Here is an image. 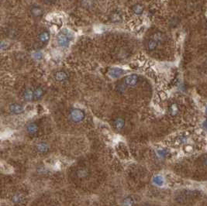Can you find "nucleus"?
Here are the masks:
<instances>
[{
    "instance_id": "24",
    "label": "nucleus",
    "mask_w": 207,
    "mask_h": 206,
    "mask_svg": "<svg viewBox=\"0 0 207 206\" xmlns=\"http://www.w3.org/2000/svg\"><path fill=\"white\" fill-rule=\"evenodd\" d=\"M157 153H158V154H159L160 156H165V155H166V154H167L164 150H158V151H157Z\"/></svg>"
},
{
    "instance_id": "14",
    "label": "nucleus",
    "mask_w": 207,
    "mask_h": 206,
    "mask_svg": "<svg viewBox=\"0 0 207 206\" xmlns=\"http://www.w3.org/2000/svg\"><path fill=\"white\" fill-rule=\"evenodd\" d=\"M23 99L27 102H30L33 99V91L31 89H27L23 94Z\"/></svg>"
},
{
    "instance_id": "27",
    "label": "nucleus",
    "mask_w": 207,
    "mask_h": 206,
    "mask_svg": "<svg viewBox=\"0 0 207 206\" xmlns=\"http://www.w3.org/2000/svg\"><path fill=\"white\" fill-rule=\"evenodd\" d=\"M204 164L207 166V157H206V158L204 160Z\"/></svg>"
},
{
    "instance_id": "11",
    "label": "nucleus",
    "mask_w": 207,
    "mask_h": 206,
    "mask_svg": "<svg viewBox=\"0 0 207 206\" xmlns=\"http://www.w3.org/2000/svg\"><path fill=\"white\" fill-rule=\"evenodd\" d=\"M158 45V43L154 39H150L149 40L147 43H146V47H147V49L149 51H154L155 50L157 47Z\"/></svg>"
},
{
    "instance_id": "6",
    "label": "nucleus",
    "mask_w": 207,
    "mask_h": 206,
    "mask_svg": "<svg viewBox=\"0 0 207 206\" xmlns=\"http://www.w3.org/2000/svg\"><path fill=\"white\" fill-rule=\"evenodd\" d=\"M54 78H55L58 81H64L66 80H68V75L66 72H64L63 71H59L56 72L55 75H54Z\"/></svg>"
},
{
    "instance_id": "1",
    "label": "nucleus",
    "mask_w": 207,
    "mask_h": 206,
    "mask_svg": "<svg viewBox=\"0 0 207 206\" xmlns=\"http://www.w3.org/2000/svg\"><path fill=\"white\" fill-rule=\"evenodd\" d=\"M69 117L70 119L74 123H80L86 117V114L85 112L78 108H73L70 111L69 113Z\"/></svg>"
},
{
    "instance_id": "4",
    "label": "nucleus",
    "mask_w": 207,
    "mask_h": 206,
    "mask_svg": "<svg viewBox=\"0 0 207 206\" xmlns=\"http://www.w3.org/2000/svg\"><path fill=\"white\" fill-rule=\"evenodd\" d=\"M30 12L33 18H40L44 14L43 9H41V7L38 6V5H33V6H31Z\"/></svg>"
},
{
    "instance_id": "15",
    "label": "nucleus",
    "mask_w": 207,
    "mask_h": 206,
    "mask_svg": "<svg viewBox=\"0 0 207 206\" xmlns=\"http://www.w3.org/2000/svg\"><path fill=\"white\" fill-rule=\"evenodd\" d=\"M36 150H37L40 153H47L48 150H49V147L46 143H40L36 146Z\"/></svg>"
},
{
    "instance_id": "21",
    "label": "nucleus",
    "mask_w": 207,
    "mask_h": 206,
    "mask_svg": "<svg viewBox=\"0 0 207 206\" xmlns=\"http://www.w3.org/2000/svg\"><path fill=\"white\" fill-rule=\"evenodd\" d=\"M78 175L79 177H81V178H83V177H86V175H87V171L86 169H82L80 170L78 172Z\"/></svg>"
},
{
    "instance_id": "3",
    "label": "nucleus",
    "mask_w": 207,
    "mask_h": 206,
    "mask_svg": "<svg viewBox=\"0 0 207 206\" xmlns=\"http://www.w3.org/2000/svg\"><path fill=\"white\" fill-rule=\"evenodd\" d=\"M57 41H58V44L60 47H67L69 45L70 43V38L68 36L67 33H60L58 38H57Z\"/></svg>"
},
{
    "instance_id": "8",
    "label": "nucleus",
    "mask_w": 207,
    "mask_h": 206,
    "mask_svg": "<svg viewBox=\"0 0 207 206\" xmlns=\"http://www.w3.org/2000/svg\"><path fill=\"white\" fill-rule=\"evenodd\" d=\"M123 73V71L119 68H113L109 71V75L113 78H117Z\"/></svg>"
},
{
    "instance_id": "9",
    "label": "nucleus",
    "mask_w": 207,
    "mask_h": 206,
    "mask_svg": "<svg viewBox=\"0 0 207 206\" xmlns=\"http://www.w3.org/2000/svg\"><path fill=\"white\" fill-rule=\"evenodd\" d=\"M44 94V91L41 87L36 88L33 90V100H38L42 98V96Z\"/></svg>"
},
{
    "instance_id": "20",
    "label": "nucleus",
    "mask_w": 207,
    "mask_h": 206,
    "mask_svg": "<svg viewBox=\"0 0 207 206\" xmlns=\"http://www.w3.org/2000/svg\"><path fill=\"white\" fill-rule=\"evenodd\" d=\"M123 206H133V200L130 197L126 198L123 202Z\"/></svg>"
},
{
    "instance_id": "17",
    "label": "nucleus",
    "mask_w": 207,
    "mask_h": 206,
    "mask_svg": "<svg viewBox=\"0 0 207 206\" xmlns=\"http://www.w3.org/2000/svg\"><path fill=\"white\" fill-rule=\"evenodd\" d=\"M81 4L84 8L89 9H92L93 7L94 1L93 0H82Z\"/></svg>"
},
{
    "instance_id": "23",
    "label": "nucleus",
    "mask_w": 207,
    "mask_h": 206,
    "mask_svg": "<svg viewBox=\"0 0 207 206\" xmlns=\"http://www.w3.org/2000/svg\"><path fill=\"white\" fill-rule=\"evenodd\" d=\"M171 113L172 114V115H175L176 113H177V112H178V108H177V105H172V106H171Z\"/></svg>"
},
{
    "instance_id": "7",
    "label": "nucleus",
    "mask_w": 207,
    "mask_h": 206,
    "mask_svg": "<svg viewBox=\"0 0 207 206\" xmlns=\"http://www.w3.org/2000/svg\"><path fill=\"white\" fill-rule=\"evenodd\" d=\"M39 40L40 42H41L42 44H46L48 42L50 39V33L47 30H44V31H42L40 34H39Z\"/></svg>"
},
{
    "instance_id": "19",
    "label": "nucleus",
    "mask_w": 207,
    "mask_h": 206,
    "mask_svg": "<svg viewBox=\"0 0 207 206\" xmlns=\"http://www.w3.org/2000/svg\"><path fill=\"white\" fill-rule=\"evenodd\" d=\"M153 182L157 186H162L164 184V180L161 176H156L153 178Z\"/></svg>"
},
{
    "instance_id": "28",
    "label": "nucleus",
    "mask_w": 207,
    "mask_h": 206,
    "mask_svg": "<svg viewBox=\"0 0 207 206\" xmlns=\"http://www.w3.org/2000/svg\"><path fill=\"white\" fill-rule=\"evenodd\" d=\"M206 112H207V108H206Z\"/></svg>"
},
{
    "instance_id": "2",
    "label": "nucleus",
    "mask_w": 207,
    "mask_h": 206,
    "mask_svg": "<svg viewBox=\"0 0 207 206\" xmlns=\"http://www.w3.org/2000/svg\"><path fill=\"white\" fill-rule=\"evenodd\" d=\"M139 81V77L137 75H127L126 77H124L123 83L126 84V86L129 87H133Z\"/></svg>"
},
{
    "instance_id": "25",
    "label": "nucleus",
    "mask_w": 207,
    "mask_h": 206,
    "mask_svg": "<svg viewBox=\"0 0 207 206\" xmlns=\"http://www.w3.org/2000/svg\"><path fill=\"white\" fill-rule=\"evenodd\" d=\"M56 0H44V2L47 4H53L55 2Z\"/></svg>"
},
{
    "instance_id": "18",
    "label": "nucleus",
    "mask_w": 207,
    "mask_h": 206,
    "mask_svg": "<svg viewBox=\"0 0 207 206\" xmlns=\"http://www.w3.org/2000/svg\"><path fill=\"white\" fill-rule=\"evenodd\" d=\"M133 12L137 15H141V13H143L144 12V7L143 5L141 4H136L133 6L132 8Z\"/></svg>"
},
{
    "instance_id": "5",
    "label": "nucleus",
    "mask_w": 207,
    "mask_h": 206,
    "mask_svg": "<svg viewBox=\"0 0 207 206\" xmlns=\"http://www.w3.org/2000/svg\"><path fill=\"white\" fill-rule=\"evenodd\" d=\"M9 110L13 114L18 115V114H20L23 112V107L20 104H18V103H13V104H11L9 105Z\"/></svg>"
},
{
    "instance_id": "10",
    "label": "nucleus",
    "mask_w": 207,
    "mask_h": 206,
    "mask_svg": "<svg viewBox=\"0 0 207 206\" xmlns=\"http://www.w3.org/2000/svg\"><path fill=\"white\" fill-rule=\"evenodd\" d=\"M27 130L29 134L33 135L38 130L37 125H36L35 123H30L27 126Z\"/></svg>"
},
{
    "instance_id": "26",
    "label": "nucleus",
    "mask_w": 207,
    "mask_h": 206,
    "mask_svg": "<svg viewBox=\"0 0 207 206\" xmlns=\"http://www.w3.org/2000/svg\"><path fill=\"white\" fill-rule=\"evenodd\" d=\"M203 127L205 128V129L207 130V120H206L205 122H204V123H203Z\"/></svg>"
},
{
    "instance_id": "13",
    "label": "nucleus",
    "mask_w": 207,
    "mask_h": 206,
    "mask_svg": "<svg viewBox=\"0 0 207 206\" xmlns=\"http://www.w3.org/2000/svg\"><path fill=\"white\" fill-rule=\"evenodd\" d=\"M125 125V121L122 118H117L114 121V126L117 130H120L124 127Z\"/></svg>"
},
{
    "instance_id": "16",
    "label": "nucleus",
    "mask_w": 207,
    "mask_h": 206,
    "mask_svg": "<svg viewBox=\"0 0 207 206\" xmlns=\"http://www.w3.org/2000/svg\"><path fill=\"white\" fill-rule=\"evenodd\" d=\"M24 201V197L21 194H15V195L12 197V202L15 204H20L23 202Z\"/></svg>"
},
{
    "instance_id": "22",
    "label": "nucleus",
    "mask_w": 207,
    "mask_h": 206,
    "mask_svg": "<svg viewBox=\"0 0 207 206\" xmlns=\"http://www.w3.org/2000/svg\"><path fill=\"white\" fill-rule=\"evenodd\" d=\"M126 84H124V83H123V84H120L118 86V91L119 92H123L124 91L126 90Z\"/></svg>"
},
{
    "instance_id": "12",
    "label": "nucleus",
    "mask_w": 207,
    "mask_h": 206,
    "mask_svg": "<svg viewBox=\"0 0 207 206\" xmlns=\"http://www.w3.org/2000/svg\"><path fill=\"white\" fill-rule=\"evenodd\" d=\"M109 19H110V21L112 23H119L122 21V16L118 12H114L110 15V17H109Z\"/></svg>"
}]
</instances>
